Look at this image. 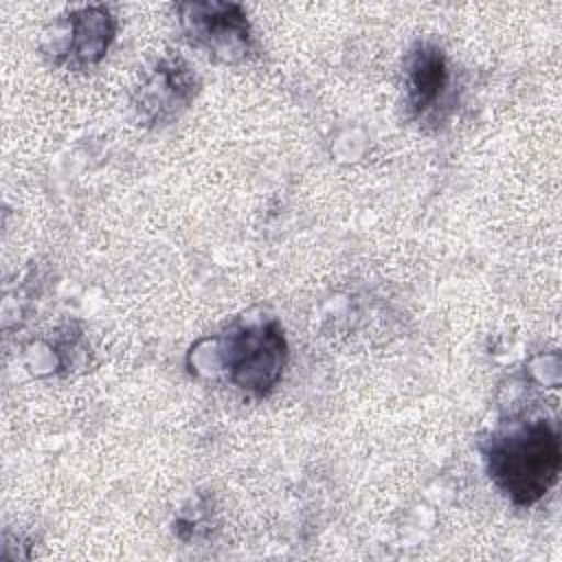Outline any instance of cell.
<instances>
[{"label": "cell", "mask_w": 562, "mask_h": 562, "mask_svg": "<svg viewBox=\"0 0 562 562\" xmlns=\"http://www.w3.org/2000/svg\"><path fill=\"white\" fill-rule=\"evenodd\" d=\"M487 472L494 485L516 505L538 503L560 474V437L555 426L544 419L522 424L492 439Z\"/></svg>", "instance_id": "cell-1"}, {"label": "cell", "mask_w": 562, "mask_h": 562, "mask_svg": "<svg viewBox=\"0 0 562 562\" xmlns=\"http://www.w3.org/2000/svg\"><path fill=\"white\" fill-rule=\"evenodd\" d=\"M288 345L277 323L244 327L228 336L222 349V362L228 380L250 393H268L281 378Z\"/></svg>", "instance_id": "cell-2"}, {"label": "cell", "mask_w": 562, "mask_h": 562, "mask_svg": "<svg viewBox=\"0 0 562 562\" xmlns=\"http://www.w3.org/2000/svg\"><path fill=\"white\" fill-rule=\"evenodd\" d=\"M180 22L193 46L222 61H239L250 48V26L239 4L187 2Z\"/></svg>", "instance_id": "cell-3"}, {"label": "cell", "mask_w": 562, "mask_h": 562, "mask_svg": "<svg viewBox=\"0 0 562 562\" xmlns=\"http://www.w3.org/2000/svg\"><path fill=\"white\" fill-rule=\"evenodd\" d=\"M193 94L195 77L191 75L189 66L180 59H167L158 64L156 72L140 88V101L136 108L145 121L160 123L178 114L180 108H187Z\"/></svg>", "instance_id": "cell-4"}, {"label": "cell", "mask_w": 562, "mask_h": 562, "mask_svg": "<svg viewBox=\"0 0 562 562\" xmlns=\"http://www.w3.org/2000/svg\"><path fill=\"white\" fill-rule=\"evenodd\" d=\"M448 86L446 57L437 46L419 44L406 59V101L415 114L437 105Z\"/></svg>", "instance_id": "cell-5"}, {"label": "cell", "mask_w": 562, "mask_h": 562, "mask_svg": "<svg viewBox=\"0 0 562 562\" xmlns=\"http://www.w3.org/2000/svg\"><path fill=\"white\" fill-rule=\"evenodd\" d=\"M114 37V20L103 7H88L70 18L68 55L77 64H94Z\"/></svg>", "instance_id": "cell-6"}]
</instances>
